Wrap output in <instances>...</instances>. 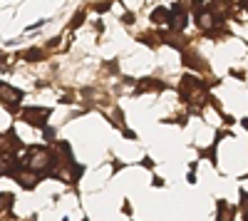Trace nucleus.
<instances>
[{"label":"nucleus","instance_id":"20e7f679","mask_svg":"<svg viewBox=\"0 0 248 221\" xmlns=\"http://www.w3.org/2000/svg\"><path fill=\"white\" fill-rule=\"evenodd\" d=\"M20 99H23V92L10 87V85H5V82H0V102L8 105V107H15Z\"/></svg>","mask_w":248,"mask_h":221},{"label":"nucleus","instance_id":"9d476101","mask_svg":"<svg viewBox=\"0 0 248 221\" xmlns=\"http://www.w3.org/2000/svg\"><path fill=\"white\" fill-rule=\"evenodd\" d=\"M40 57H43V52H40V50H28L25 52V60H40Z\"/></svg>","mask_w":248,"mask_h":221},{"label":"nucleus","instance_id":"423d86ee","mask_svg":"<svg viewBox=\"0 0 248 221\" xmlns=\"http://www.w3.org/2000/svg\"><path fill=\"white\" fill-rule=\"evenodd\" d=\"M15 169H17L15 157H13V154H5V152H0V176H5V174L13 176Z\"/></svg>","mask_w":248,"mask_h":221},{"label":"nucleus","instance_id":"f03ea898","mask_svg":"<svg viewBox=\"0 0 248 221\" xmlns=\"http://www.w3.org/2000/svg\"><path fill=\"white\" fill-rule=\"evenodd\" d=\"M13 179L23 187V189H35L37 187V182H40V172H35V169H30V167H17L15 172H13Z\"/></svg>","mask_w":248,"mask_h":221},{"label":"nucleus","instance_id":"39448f33","mask_svg":"<svg viewBox=\"0 0 248 221\" xmlns=\"http://www.w3.org/2000/svg\"><path fill=\"white\" fill-rule=\"evenodd\" d=\"M169 23H171L174 32H181V30L186 28V23H189V17H186V10H184L181 5H174V13H171V17H169Z\"/></svg>","mask_w":248,"mask_h":221},{"label":"nucleus","instance_id":"7ed1b4c3","mask_svg":"<svg viewBox=\"0 0 248 221\" xmlns=\"http://www.w3.org/2000/svg\"><path fill=\"white\" fill-rule=\"evenodd\" d=\"M23 119L32 127H45V122L50 119V110H43V107H28L23 110Z\"/></svg>","mask_w":248,"mask_h":221},{"label":"nucleus","instance_id":"0eeeda50","mask_svg":"<svg viewBox=\"0 0 248 221\" xmlns=\"http://www.w3.org/2000/svg\"><path fill=\"white\" fill-rule=\"evenodd\" d=\"M218 209H221V211H218V216H216V221H233V216H236V211H233V209H231L229 204H226V202H221V204H218Z\"/></svg>","mask_w":248,"mask_h":221},{"label":"nucleus","instance_id":"f257e3e1","mask_svg":"<svg viewBox=\"0 0 248 221\" xmlns=\"http://www.w3.org/2000/svg\"><path fill=\"white\" fill-rule=\"evenodd\" d=\"M25 167L35 172H50L55 167V152H50L47 147H30L25 154Z\"/></svg>","mask_w":248,"mask_h":221},{"label":"nucleus","instance_id":"6e6552de","mask_svg":"<svg viewBox=\"0 0 248 221\" xmlns=\"http://www.w3.org/2000/svg\"><path fill=\"white\" fill-rule=\"evenodd\" d=\"M169 17H171V13H169L167 8H156V10L152 13V23H167Z\"/></svg>","mask_w":248,"mask_h":221},{"label":"nucleus","instance_id":"ddd939ff","mask_svg":"<svg viewBox=\"0 0 248 221\" xmlns=\"http://www.w3.org/2000/svg\"><path fill=\"white\" fill-rule=\"evenodd\" d=\"M246 221H248V219H246Z\"/></svg>","mask_w":248,"mask_h":221},{"label":"nucleus","instance_id":"1a4fd4ad","mask_svg":"<svg viewBox=\"0 0 248 221\" xmlns=\"http://www.w3.org/2000/svg\"><path fill=\"white\" fill-rule=\"evenodd\" d=\"M13 206V196L10 194H0V214H8Z\"/></svg>","mask_w":248,"mask_h":221},{"label":"nucleus","instance_id":"9b49d317","mask_svg":"<svg viewBox=\"0 0 248 221\" xmlns=\"http://www.w3.org/2000/svg\"><path fill=\"white\" fill-rule=\"evenodd\" d=\"M241 209H243V214H248V194H243V199H241Z\"/></svg>","mask_w":248,"mask_h":221},{"label":"nucleus","instance_id":"f8f14e48","mask_svg":"<svg viewBox=\"0 0 248 221\" xmlns=\"http://www.w3.org/2000/svg\"><path fill=\"white\" fill-rule=\"evenodd\" d=\"M243 127H246V129H248V119H243Z\"/></svg>","mask_w":248,"mask_h":221}]
</instances>
